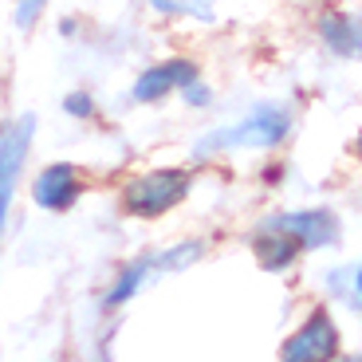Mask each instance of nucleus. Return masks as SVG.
Returning <instances> with one entry per match:
<instances>
[{
  "instance_id": "10",
  "label": "nucleus",
  "mask_w": 362,
  "mask_h": 362,
  "mask_svg": "<svg viewBox=\"0 0 362 362\" xmlns=\"http://www.w3.org/2000/svg\"><path fill=\"white\" fill-rule=\"evenodd\" d=\"M245 248H248V256L256 260V268L268 272V276H276V280H288V276H296L299 264H303V252L291 245L288 236H284L280 228L260 225V221H252V225H248Z\"/></svg>"
},
{
  "instance_id": "6",
  "label": "nucleus",
  "mask_w": 362,
  "mask_h": 362,
  "mask_svg": "<svg viewBox=\"0 0 362 362\" xmlns=\"http://www.w3.org/2000/svg\"><path fill=\"white\" fill-rule=\"evenodd\" d=\"M90 185H95L90 170L83 162H75V158H47L36 170L24 173V193L32 201V209L44 213V217H67V213H75L87 201Z\"/></svg>"
},
{
  "instance_id": "4",
  "label": "nucleus",
  "mask_w": 362,
  "mask_h": 362,
  "mask_svg": "<svg viewBox=\"0 0 362 362\" xmlns=\"http://www.w3.org/2000/svg\"><path fill=\"white\" fill-rule=\"evenodd\" d=\"M346 351V327L335 308L323 299H311L299 319L284 331L276 346V362H335Z\"/></svg>"
},
{
  "instance_id": "11",
  "label": "nucleus",
  "mask_w": 362,
  "mask_h": 362,
  "mask_svg": "<svg viewBox=\"0 0 362 362\" xmlns=\"http://www.w3.org/2000/svg\"><path fill=\"white\" fill-rule=\"evenodd\" d=\"M154 24L173 28H217L225 16V0H142Z\"/></svg>"
},
{
  "instance_id": "13",
  "label": "nucleus",
  "mask_w": 362,
  "mask_h": 362,
  "mask_svg": "<svg viewBox=\"0 0 362 362\" xmlns=\"http://www.w3.org/2000/svg\"><path fill=\"white\" fill-rule=\"evenodd\" d=\"M59 115L75 127H99L103 118H107V103L95 87H67L59 95Z\"/></svg>"
},
{
  "instance_id": "7",
  "label": "nucleus",
  "mask_w": 362,
  "mask_h": 362,
  "mask_svg": "<svg viewBox=\"0 0 362 362\" xmlns=\"http://www.w3.org/2000/svg\"><path fill=\"white\" fill-rule=\"evenodd\" d=\"M308 32L331 64H358L362 59V16L346 0H319Z\"/></svg>"
},
{
  "instance_id": "17",
  "label": "nucleus",
  "mask_w": 362,
  "mask_h": 362,
  "mask_svg": "<svg viewBox=\"0 0 362 362\" xmlns=\"http://www.w3.org/2000/svg\"><path fill=\"white\" fill-rule=\"evenodd\" d=\"M55 32H59V40L75 44V40H83V20L79 16H64L59 24H55Z\"/></svg>"
},
{
  "instance_id": "2",
  "label": "nucleus",
  "mask_w": 362,
  "mask_h": 362,
  "mask_svg": "<svg viewBox=\"0 0 362 362\" xmlns=\"http://www.w3.org/2000/svg\"><path fill=\"white\" fill-rule=\"evenodd\" d=\"M197 181L201 170H193L189 162H150L127 170L115 181L118 213L138 221V225H158L189 205L197 193Z\"/></svg>"
},
{
  "instance_id": "16",
  "label": "nucleus",
  "mask_w": 362,
  "mask_h": 362,
  "mask_svg": "<svg viewBox=\"0 0 362 362\" xmlns=\"http://www.w3.org/2000/svg\"><path fill=\"white\" fill-rule=\"evenodd\" d=\"M47 12H52V0H12L8 20L20 36H32V32L47 20Z\"/></svg>"
},
{
  "instance_id": "9",
  "label": "nucleus",
  "mask_w": 362,
  "mask_h": 362,
  "mask_svg": "<svg viewBox=\"0 0 362 362\" xmlns=\"http://www.w3.org/2000/svg\"><path fill=\"white\" fill-rule=\"evenodd\" d=\"M315 296L339 315H362V260L358 256H339L315 272Z\"/></svg>"
},
{
  "instance_id": "14",
  "label": "nucleus",
  "mask_w": 362,
  "mask_h": 362,
  "mask_svg": "<svg viewBox=\"0 0 362 362\" xmlns=\"http://www.w3.org/2000/svg\"><path fill=\"white\" fill-rule=\"evenodd\" d=\"M177 107H185L189 115H213V110L221 107V87L209 75H197V79H189L185 87L177 90Z\"/></svg>"
},
{
  "instance_id": "12",
  "label": "nucleus",
  "mask_w": 362,
  "mask_h": 362,
  "mask_svg": "<svg viewBox=\"0 0 362 362\" xmlns=\"http://www.w3.org/2000/svg\"><path fill=\"white\" fill-rule=\"evenodd\" d=\"M209 236L205 233H185V236H173V240H165V245L150 248L154 252V264L162 276H181V272L197 268L201 260L209 256Z\"/></svg>"
},
{
  "instance_id": "1",
  "label": "nucleus",
  "mask_w": 362,
  "mask_h": 362,
  "mask_svg": "<svg viewBox=\"0 0 362 362\" xmlns=\"http://www.w3.org/2000/svg\"><path fill=\"white\" fill-rule=\"evenodd\" d=\"M303 127V110L291 95H256L228 118L209 122L185 146L193 170H213L233 158H272L284 154Z\"/></svg>"
},
{
  "instance_id": "18",
  "label": "nucleus",
  "mask_w": 362,
  "mask_h": 362,
  "mask_svg": "<svg viewBox=\"0 0 362 362\" xmlns=\"http://www.w3.org/2000/svg\"><path fill=\"white\" fill-rule=\"evenodd\" d=\"M335 362H362V358H358V351H351V346H346V351H343V354H339V358H335Z\"/></svg>"
},
{
  "instance_id": "8",
  "label": "nucleus",
  "mask_w": 362,
  "mask_h": 362,
  "mask_svg": "<svg viewBox=\"0 0 362 362\" xmlns=\"http://www.w3.org/2000/svg\"><path fill=\"white\" fill-rule=\"evenodd\" d=\"M158 280H162V272H158L154 252H150V248H146V252H138V256H127V260L110 272V280L103 284L99 311L107 319H118L138 296H146V291L154 288Z\"/></svg>"
},
{
  "instance_id": "5",
  "label": "nucleus",
  "mask_w": 362,
  "mask_h": 362,
  "mask_svg": "<svg viewBox=\"0 0 362 362\" xmlns=\"http://www.w3.org/2000/svg\"><path fill=\"white\" fill-rule=\"evenodd\" d=\"M205 75V64L201 55L193 52H162L154 59L138 64V71L130 75L122 99H127L130 110H162L177 99V90L189 79Z\"/></svg>"
},
{
  "instance_id": "15",
  "label": "nucleus",
  "mask_w": 362,
  "mask_h": 362,
  "mask_svg": "<svg viewBox=\"0 0 362 362\" xmlns=\"http://www.w3.org/2000/svg\"><path fill=\"white\" fill-rule=\"evenodd\" d=\"M291 181H296V165H291V158H284V154L260 158V165H256V185H260L264 193H284Z\"/></svg>"
},
{
  "instance_id": "3",
  "label": "nucleus",
  "mask_w": 362,
  "mask_h": 362,
  "mask_svg": "<svg viewBox=\"0 0 362 362\" xmlns=\"http://www.w3.org/2000/svg\"><path fill=\"white\" fill-rule=\"evenodd\" d=\"M260 225L268 228H280L291 245L308 256H327V252H339L346 245V221L335 205L327 201H303V205H280V209H268L260 213Z\"/></svg>"
},
{
  "instance_id": "19",
  "label": "nucleus",
  "mask_w": 362,
  "mask_h": 362,
  "mask_svg": "<svg viewBox=\"0 0 362 362\" xmlns=\"http://www.w3.org/2000/svg\"><path fill=\"white\" fill-rule=\"evenodd\" d=\"M95 362H110V346L107 343H99V358H95Z\"/></svg>"
}]
</instances>
